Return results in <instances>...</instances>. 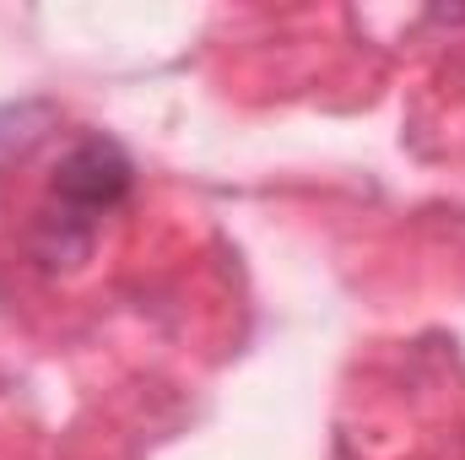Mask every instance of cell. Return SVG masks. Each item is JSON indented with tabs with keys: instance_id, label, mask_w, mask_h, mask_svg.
<instances>
[{
	"instance_id": "cell-1",
	"label": "cell",
	"mask_w": 465,
	"mask_h": 460,
	"mask_svg": "<svg viewBox=\"0 0 465 460\" xmlns=\"http://www.w3.org/2000/svg\"><path fill=\"white\" fill-rule=\"evenodd\" d=\"M124 190H130V163L119 157V146H109V141H82L60 163V179H54V195L71 212H104V206H114Z\"/></svg>"
},
{
	"instance_id": "cell-2",
	"label": "cell",
	"mask_w": 465,
	"mask_h": 460,
	"mask_svg": "<svg viewBox=\"0 0 465 460\" xmlns=\"http://www.w3.org/2000/svg\"><path fill=\"white\" fill-rule=\"evenodd\" d=\"M33 119H38V109H0V163L33 141Z\"/></svg>"
}]
</instances>
